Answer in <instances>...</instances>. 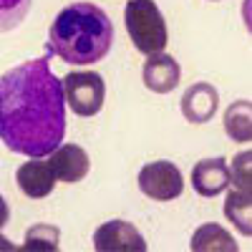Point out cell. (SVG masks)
Segmentation results:
<instances>
[{
  "label": "cell",
  "mask_w": 252,
  "mask_h": 252,
  "mask_svg": "<svg viewBox=\"0 0 252 252\" xmlns=\"http://www.w3.org/2000/svg\"><path fill=\"white\" fill-rule=\"evenodd\" d=\"M33 0H0V33H10L26 20Z\"/></svg>",
  "instance_id": "2e32d148"
},
{
  "label": "cell",
  "mask_w": 252,
  "mask_h": 252,
  "mask_svg": "<svg viewBox=\"0 0 252 252\" xmlns=\"http://www.w3.org/2000/svg\"><path fill=\"white\" fill-rule=\"evenodd\" d=\"M15 182L28 199H43L56 187V177L51 172L48 161H40V159H31L26 164H20L15 172Z\"/></svg>",
  "instance_id": "8fae6325"
},
{
  "label": "cell",
  "mask_w": 252,
  "mask_h": 252,
  "mask_svg": "<svg viewBox=\"0 0 252 252\" xmlns=\"http://www.w3.org/2000/svg\"><path fill=\"white\" fill-rule=\"evenodd\" d=\"M250 169H252V154H250V149L235 154L232 166H229V184H232L235 189H240V192H250V189H252V174H250Z\"/></svg>",
  "instance_id": "e0dca14e"
},
{
  "label": "cell",
  "mask_w": 252,
  "mask_h": 252,
  "mask_svg": "<svg viewBox=\"0 0 252 252\" xmlns=\"http://www.w3.org/2000/svg\"><path fill=\"white\" fill-rule=\"evenodd\" d=\"M8 220H10V207H8L5 197L0 194V229H3V227L8 224Z\"/></svg>",
  "instance_id": "ac0fdd59"
},
{
  "label": "cell",
  "mask_w": 252,
  "mask_h": 252,
  "mask_svg": "<svg viewBox=\"0 0 252 252\" xmlns=\"http://www.w3.org/2000/svg\"><path fill=\"white\" fill-rule=\"evenodd\" d=\"M224 134L237 144H250L252 141V103L247 98H240V101L227 106V111H224Z\"/></svg>",
  "instance_id": "4fadbf2b"
},
{
  "label": "cell",
  "mask_w": 252,
  "mask_h": 252,
  "mask_svg": "<svg viewBox=\"0 0 252 252\" xmlns=\"http://www.w3.org/2000/svg\"><path fill=\"white\" fill-rule=\"evenodd\" d=\"M182 78V68L174 56L169 53H152L149 58L144 61L141 68V81L144 86L154 91V94H172L177 89V83Z\"/></svg>",
  "instance_id": "ba28073f"
},
{
  "label": "cell",
  "mask_w": 252,
  "mask_h": 252,
  "mask_svg": "<svg viewBox=\"0 0 252 252\" xmlns=\"http://www.w3.org/2000/svg\"><path fill=\"white\" fill-rule=\"evenodd\" d=\"M192 187L199 197H217L229 187V164L224 157L202 159L192 169Z\"/></svg>",
  "instance_id": "30bf717a"
},
{
  "label": "cell",
  "mask_w": 252,
  "mask_h": 252,
  "mask_svg": "<svg viewBox=\"0 0 252 252\" xmlns=\"http://www.w3.org/2000/svg\"><path fill=\"white\" fill-rule=\"evenodd\" d=\"M209 3H220V0H209Z\"/></svg>",
  "instance_id": "ffe728a7"
},
{
  "label": "cell",
  "mask_w": 252,
  "mask_h": 252,
  "mask_svg": "<svg viewBox=\"0 0 252 252\" xmlns=\"http://www.w3.org/2000/svg\"><path fill=\"white\" fill-rule=\"evenodd\" d=\"M48 166H51L56 182L76 184L81 179H86L91 169V159H89V152L78 144H58L48 154Z\"/></svg>",
  "instance_id": "52a82bcc"
},
{
  "label": "cell",
  "mask_w": 252,
  "mask_h": 252,
  "mask_svg": "<svg viewBox=\"0 0 252 252\" xmlns=\"http://www.w3.org/2000/svg\"><path fill=\"white\" fill-rule=\"evenodd\" d=\"M220 106V94L212 83L197 81L182 94V116L189 124H207L212 121Z\"/></svg>",
  "instance_id": "9c48e42d"
},
{
  "label": "cell",
  "mask_w": 252,
  "mask_h": 252,
  "mask_svg": "<svg viewBox=\"0 0 252 252\" xmlns=\"http://www.w3.org/2000/svg\"><path fill=\"white\" fill-rule=\"evenodd\" d=\"M124 23L131 43L139 53H161L169 43V31L154 0H129L124 8Z\"/></svg>",
  "instance_id": "3957f363"
},
{
  "label": "cell",
  "mask_w": 252,
  "mask_h": 252,
  "mask_svg": "<svg viewBox=\"0 0 252 252\" xmlns=\"http://www.w3.org/2000/svg\"><path fill=\"white\" fill-rule=\"evenodd\" d=\"M96 252H144L146 240L139 229L126 220H109L94 232Z\"/></svg>",
  "instance_id": "8992f818"
},
{
  "label": "cell",
  "mask_w": 252,
  "mask_h": 252,
  "mask_svg": "<svg viewBox=\"0 0 252 252\" xmlns=\"http://www.w3.org/2000/svg\"><path fill=\"white\" fill-rule=\"evenodd\" d=\"M114 23L106 10L94 3L66 5L48 28V53L68 66H91L109 56Z\"/></svg>",
  "instance_id": "7a4b0ae2"
},
{
  "label": "cell",
  "mask_w": 252,
  "mask_h": 252,
  "mask_svg": "<svg viewBox=\"0 0 252 252\" xmlns=\"http://www.w3.org/2000/svg\"><path fill=\"white\" fill-rule=\"evenodd\" d=\"M139 189L154 202H172L184 192V177L177 169V164L159 159L141 166L139 172Z\"/></svg>",
  "instance_id": "5b68a950"
},
{
  "label": "cell",
  "mask_w": 252,
  "mask_h": 252,
  "mask_svg": "<svg viewBox=\"0 0 252 252\" xmlns=\"http://www.w3.org/2000/svg\"><path fill=\"white\" fill-rule=\"evenodd\" d=\"M48 56L0 76V141L31 159L48 157L66 136V101Z\"/></svg>",
  "instance_id": "6da1fadb"
},
{
  "label": "cell",
  "mask_w": 252,
  "mask_h": 252,
  "mask_svg": "<svg viewBox=\"0 0 252 252\" xmlns=\"http://www.w3.org/2000/svg\"><path fill=\"white\" fill-rule=\"evenodd\" d=\"M18 250H23V252H58L61 250V229L56 224H33L26 229V240Z\"/></svg>",
  "instance_id": "9a60e30c"
},
{
  "label": "cell",
  "mask_w": 252,
  "mask_h": 252,
  "mask_svg": "<svg viewBox=\"0 0 252 252\" xmlns=\"http://www.w3.org/2000/svg\"><path fill=\"white\" fill-rule=\"evenodd\" d=\"M224 217L237 227L242 237L252 235V194L240 192V189H229L227 202H224Z\"/></svg>",
  "instance_id": "5bb4252c"
},
{
  "label": "cell",
  "mask_w": 252,
  "mask_h": 252,
  "mask_svg": "<svg viewBox=\"0 0 252 252\" xmlns=\"http://www.w3.org/2000/svg\"><path fill=\"white\" fill-rule=\"evenodd\" d=\"M0 250H15V245H10L3 235H0Z\"/></svg>",
  "instance_id": "d6986e66"
},
{
  "label": "cell",
  "mask_w": 252,
  "mask_h": 252,
  "mask_svg": "<svg viewBox=\"0 0 252 252\" xmlns=\"http://www.w3.org/2000/svg\"><path fill=\"white\" fill-rule=\"evenodd\" d=\"M63 101L76 116H96L106 101V83L96 71H71L61 81Z\"/></svg>",
  "instance_id": "277c9868"
},
{
  "label": "cell",
  "mask_w": 252,
  "mask_h": 252,
  "mask_svg": "<svg viewBox=\"0 0 252 252\" xmlns=\"http://www.w3.org/2000/svg\"><path fill=\"white\" fill-rule=\"evenodd\" d=\"M194 252H237V242L235 237L227 232L224 227L209 222V224H202L197 227V232L192 235V242H189Z\"/></svg>",
  "instance_id": "7c38bea8"
}]
</instances>
